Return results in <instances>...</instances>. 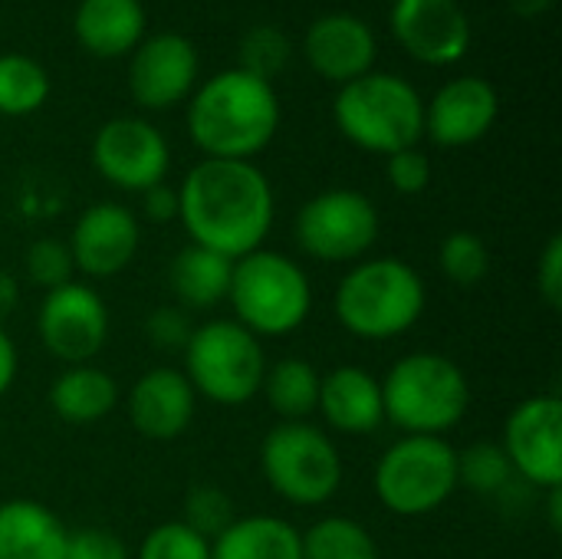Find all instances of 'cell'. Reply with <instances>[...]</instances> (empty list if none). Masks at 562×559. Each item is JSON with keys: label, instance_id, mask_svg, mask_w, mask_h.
<instances>
[{"label": "cell", "instance_id": "6da1fadb", "mask_svg": "<svg viewBox=\"0 0 562 559\" xmlns=\"http://www.w3.org/2000/svg\"><path fill=\"white\" fill-rule=\"evenodd\" d=\"M178 217L191 244L237 260L263 247L273 227V188L250 161L204 158L178 188Z\"/></svg>", "mask_w": 562, "mask_h": 559}, {"label": "cell", "instance_id": "7a4b0ae2", "mask_svg": "<svg viewBox=\"0 0 562 559\" xmlns=\"http://www.w3.org/2000/svg\"><path fill=\"white\" fill-rule=\"evenodd\" d=\"M280 125V102L267 79L227 69L207 79L188 109V132L207 158L250 161Z\"/></svg>", "mask_w": 562, "mask_h": 559}, {"label": "cell", "instance_id": "3957f363", "mask_svg": "<svg viewBox=\"0 0 562 559\" xmlns=\"http://www.w3.org/2000/svg\"><path fill=\"white\" fill-rule=\"evenodd\" d=\"M425 280L398 257L352 267L336 287V320L359 339H395L425 313Z\"/></svg>", "mask_w": 562, "mask_h": 559}, {"label": "cell", "instance_id": "277c9868", "mask_svg": "<svg viewBox=\"0 0 562 559\" xmlns=\"http://www.w3.org/2000/svg\"><path fill=\"white\" fill-rule=\"evenodd\" d=\"M385 422L405 435L451 432L471 405V385L464 369L438 353H412L398 359L382 379Z\"/></svg>", "mask_w": 562, "mask_h": 559}, {"label": "cell", "instance_id": "5b68a950", "mask_svg": "<svg viewBox=\"0 0 562 559\" xmlns=\"http://www.w3.org/2000/svg\"><path fill=\"white\" fill-rule=\"evenodd\" d=\"M339 132L375 155L415 148L425 135V102L412 82L392 72H366L346 82L333 102Z\"/></svg>", "mask_w": 562, "mask_h": 559}, {"label": "cell", "instance_id": "8992f818", "mask_svg": "<svg viewBox=\"0 0 562 559\" xmlns=\"http://www.w3.org/2000/svg\"><path fill=\"white\" fill-rule=\"evenodd\" d=\"M227 300L237 323L254 336H286L306 323L313 287L296 260L260 247L234 260Z\"/></svg>", "mask_w": 562, "mask_h": 559}, {"label": "cell", "instance_id": "52a82bcc", "mask_svg": "<svg viewBox=\"0 0 562 559\" xmlns=\"http://www.w3.org/2000/svg\"><path fill=\"white\" fill-rule=\"evenodd\" d=\"M184 376L194 395L234 409L260 392L267 356L260 339L237 320H214L191 333L184 346Z\"/></svg>", "mask_w": 562, "mask_h": 559}, {"label": "cell", "instance_id": "ba28073f", "mask_svg": "<svg viewBox=\"0 0 562 559\" xmlns=\"http://www.w3.org/2000/svg\"><path fill=\"white\" fill-rule=\"evenodd\" d=\"M458 491V451L438 435H405L375 468V494L398 517L435 514Z\"/></svg>", "mask_w": 562, "mask_h": 559}, {"label": "cell", "instance_id": "9c48e42d", "mask_svg": "<svg viewBox=\"0 0 562 559\" xmlns=\"http://www.w3.org/2000/svg\"><path fill=\"white\" fill-rule=\"evenodd\" d=\"M260 468L267 484L290 504L319 507L342 484V458L336 445L306 422H283L267 432L260 445Z\"/></svg>", "mask_w": 562, "mask_h": 559}, {"label": "cell", "instance_id": "30bf717a", "mask_svg": "<svg viewBox=\"0 0 562 559\" xmlns=\"http://www.w3.org/2000/svg\"><path fill=\"white\" fill-rule=\"evenodd\" d=\"M379 241L375 204L349 188H333L303 204L296 214V244L326 264L359 260Z\"/></svg>", "mask_w": 562, "mask_h": 559}, {"label": "cell", "instance_id": "8fae6325", "mask_svg": "<svg viewBox=\"0 0 562 559\" xmlns=\"http://www.w3.org/2000/svg\"><path fill=\"white\" fill-rule=\"evenodd\" d=\"M517 478L540 491H562V402L557 395H533L520 402L501 441Z\"/></svg>", "mask_w": 562, "mask_h": 559}, {"label": "cell", "instance_id": "7c38bea8", "mask_svg": "<svg viewBox=\"0 0 562 559\" xmlns=\"http://www.w3.org/2000/svg\"><path fill=\"white\" fill-rule=\"evenodd\" d=\"M36 329L49 356L86 366L109 339V310L92 287L69 280L43 297Z\"/></svg>", "mask_w": 562, "mask_h": 559}, {"label": "cell", "instance_id": "4fadbf2b", "mask_svg": "<svg viewBox=\"0 0 562 559\" xmlns=\"http://www.w3.org/2000/svg\"><path fill=\"white\" fill-rule=\"evenodd\" d=\"M92 161L99 175L122 191H148L168 175V142L142 119H112L99 128L92 142Z\"/></svg>", "mask_w": 562, "mask_h": 559}, {"label": "cell", "instance_id": "5bb4252c", "mask_svg": "<svg viewBox=\"0 0 562 559\" xmlns=\"http://www.w3.org/2000/svg\"><path fill=\"white\" fill-rule=\"evenodd\" d=\"M392 33L405 53L428 66H451L471 46V23L458 0H395Z\"/></svg>", "mask_w": 562, "mask_h": 559}, {"label": "cell", "instance_id": "9a60e30c", "mask_svg": "<svg viewBox=\"0 0 562 559\" xmlns=\"http://www.w3.org/2000/svg\"><path fill=\"white\" fill-rule=\"evenodd\" d=\"M198 49L181 33H158L135 46L128 89L145 109H168L194 89Z\"/></svg>", "mask_w": 562, "mask_h": 559}, {"label": "cell", "instance_id": "2e32d148", "mask_svg": "<svg viewBox=\"0 0 562 559\" xmlns=\"http://www.w3.org/2000/svg\"><path fill=\"white\" fill-rule=\"evenodd\" d=\"M69 254L86 277L105 280L122 273L138 254V217L112 201L86 208L72 227Z\"/></svg>", "mask_w": 562, "mask_h": 559}, {"label": "cell", "instance_id": "e0dca14e", "mask_svg": "<svg viewBox=\"0 0 562 559\" xmlns=\"http://www.w3.org/2000/svg\"><path fill=\"white\" fill-rule=\"evenodd\" d=\"M497 92L481 76H458L438 89L425 105V132L445 148H464L481 142L497 122Z\"/></svg>", "mask_w": 562, "mask_h": 559}, {"label": "cell", "instance_id": "ac0fdd59", "mask_svg": "<svg viewBox=\"0 0 562 559\" xmlns=\"http://www.w3.org/2000/svg\"><path fill=\"white\" fill-rule=\"evenodd\" d=\"M310 66L333 82H352L375 66V33L366 20L352 13L319 16L303 40Z\"/></svg>", "mask_w": 562, "mask_h": 559}, {"label": "cell", "instance_id": "d6986e66", "mask_svg": "<svg viewBox=\"0 0 562 559\" xmlns=\"http://www.w3.org/2000/svg\"><path fill=\"white\" fill-rule=\"evenodd\" d=\"M194 389L178 369H151L128 392V418L138 435L171 441L188 432L194 418Z\"/></svg>", "mask_w": 562, "mask_h": 559}, {"label": "cell", "instance_id": "ffe728a7", "mask_svg": "<svg viewBox=\"0 0 562 559\" xmlns=\"http://www.w3.org/2000/svg\"><path fill=\"white\" fill-rule=\"evenodd\" d=\"M336 432L346 435H372L385 422L382 382L362 366H339L319 379V405H316Z\"/></svg>", "mask_w": 562, "mask_h": 559}, {"label": "cell", "instance_id": "44dd1931", "mask_svg": "<svg viewBox=\"0 0 562 559\" xmlns=\"http://www.w3.org/2000/svg\"><path fill=\"white\" fill-rule=\"evenodd\" d=\"M69 530L59 517L26 497L0 504V559H63Z\"/></svg>", "mask_w": 562, "mask_h": 559}, {"label": "cell", "instance_id": "7402d4cb", "mask_svg": "<svg viewBox=\"0 0 562 559\" xmlns=\"http://www.w3.org/2000/svg\"><path fill=\"white\" fill-rule=\"evenodd\" d=\"M76 40L109 59L132 53L142 43L145 33V10L142 0H82L76 10Z\"/></svg>", "mask_w": 562, "mask_h": 559}, {"label": "cell", "instance_id": "603a6c76", "mask_svg": "<svg viewBox=\"0 0 562 559\" xmlns=\"http://www.w3.org/2000/svg\"><path fill=\"white\" fill-rule=\"evenodd\" d=\"M211 559H303L300 530L270 514L237 517L211 540Z\"/></svg>", "mask_w": 562, "mask_h": 559}, {"label": "cell", "instance_id": "cb8c5ba5", "mask_svg": "<svg viewBox=\"0 0 562 559\" xmlns=\"http://www.w3.org/2000/svg\"><path fill=\"white\" fill-rule=\"evenodd\" d=\"M231 270H234V260H227L201 244H188L171 260L168 283H171L175 297L181 300V310H211L221 300H227Z\"/></svg>", "mask_w": 562, "mask_h": 559}, {"label": "cell", "instance_id": "d4e9b609", "mask_svg": "<svg viewBox=\"0 0 562 559\" xmlns=\"http://www.w3.org/2000/svg\"><path fill=\"white\" fill-rule=\"evenodd\" d=\"M119 402V385L95 366H69L49 389V409L69 425H92Z\"/></svg>", "mask_w": 562, "mask_h": 559}, {"label": "cell", "instance_id": "484cf974", "mask_svg": "<svg viewBox=\"0 0 562 559\" xmlns=\"http://www.w3.org/2000/svg\"><path fill=\"white\" fill-rule=\"evenodd\" d=\"M319 372L306 359H280L263 376V395L283 422H303L319 405Z\"/></svg>", "mask_w": 562, "mask_h": 559}, {"label": "cell", "instance_id": "4316f807", "mask_svg": "<svg viewBox=\"0 0 562 559\" xmlns=\"http://www.w3.org/2000/svg\"><path fill=\"white\" fill-rule=\"evenodd\" d=\"M303 559H379V544L352 517H326L300 534Z\"/></svg>", "mask_w": 562, "mask_h": 559}, {"label": "cell", "instance_id": "83f0119b", "mask_svg": "<svg viewBox=\"0 0 562 559\" xmlns=\"http://www.w3.org/2000/svg\"><path fill=\"white\" fill-rule=\"evenodd\" d=\"M49 96L46 69L20 53L0 56V115H30Z\"/></svg>", "mask_w": 562, "mask_h": 559}, {"label": "cell", "instance_id": "f1b7e54d", "mask_svg": "<svg viewBox=\"0 0 562 559\" xmlns=\"http://www.w3.org/2000/svg\"><path fill=\"white\" fill-rule=\"evenodd\" d=\"M514 478L517 474L497 441H477L458 455V484L477 494H504Z\"/></svg>", "mask_w": 562, "mask_h": 559}, {"label": "cell", "instance_id": "f546056e", "mask_svg": "<svg viewBox=\"0 0 562 559\" xmlns=\"http://www.w3.org/2000/svg\"><path fill=\"white\" fill-rule=\"evenodd\" d=\"M438 264H441V273L451 280V283H461V287H474L487 277L491 270V254L484 247V241L471 231H454L445 237L441 250H438Z\"/></svg>", "mask_w": 562, "mask_h": 559}, {"label": "cell", "instance_id": "4dcf8cb0", "mask_svg": "<svg viewBox=\"0 0 562 559\" xmlns=\"http://www.w3.org/2000/svg\"><path fill=\"white\" fill-rule=\"evenodd\" d=\"M286 63H290V40H286L283 30H277V26H254L244 36V43H240V66L237 69L270 82L277 72H283Z\"/></svg>", "mask_w": 562, "mask_h": 559}, {"label": "cell", "instance_id": "1f68e13d", "mask_svg": "<svg viewBox=\"0 0 562 559\" xmlns=\"http://www.w3.org/2000/svg\"><path fill=\"white\" fill-rule=\"evenodd\" d=\"M138 559H211V540L194 534L184 521L158 524L142 540Z\"/></svg>", "mask_w": 562, "mask_h": 559}, {"label": "cell", "instance_id": "d6a6232c", "mask_svg": "<svg viewBox=\"0 0 562 559\" xmlns=\"http://www.w3.org/2000/svg\"><path fill=\"white\" fill-rule=\"evenodd\" d=\"M23 267H26V277L43 287L46 293L69 283L72 280V254H69V244L63 241H53V237H43V241H33L26 257H23Z\"/></svg>", "mask_w": 562, "mask_h": 559}, {"label": "cell", "instance_id": "836d02e7", "mask_svg": "<svg viewBox=\"0 0 562 559\" xmlns=\"http://www.w3.org/2000/svg\"><path fill=\"white\" fill-rule=\"evenodd\" d=\"M234 504L224 491L217 488H194L184 501V524L201 534L204 540L221 537L234 524Z\"/></svg>", "mask_w": 562, "mask_h": 559}, {"label": "cell", "instance_id": "e575fe53", "mask_svg": "<svg viewBox=\"0 0 562 559\" xmlns=\"http://www.w3.org/2000/svg\"><path fill=\"white\" fill-rule=\"evenodd\" d=\"M389 181L398 194H422L431 185V161L418 148H402L389 155Z\"/></svg>", "mask_w": 562, "mask_h": 559}, {"label": "cell", "instance_id": "d590c367", "mask_svg": "<svg viewBox=\"0 0 562 559\" xmlns=\"http://www.w3.org/2000/svg\"><path fill=\"white\" fill-rule=\"evenodd\" d=\"M145 333H148V339L158 349H184L191 333H194V326L188 320V310H181V306H158V310H151V316L145 323Z\"/></svg>", "mask_w": 562, "mask_h": 559}, {"label": "cell", "instance_id": "8d00e7d4", "mask_svg": "<svg viewBox=\"0 0 562 559\" xmlns=\"http://www.w3.org/2000/svg\"><path fill=\"white\" fill-rule=\"evenodd\" d=\"M63 559H128V550L115 534L99 530V527H86V530L69 534Z\"/></svg>", "mask_w": 562, "mask_h": 559}, {"label": "cell", "instance_id": "74e56055", "mask_svg": "<svg viewBox=\"0 0 562 559\" xmlns=\"http://www.w3.org/2000/svg\"><path fill=\"white\" fill-rule=\"evenodd\" d=\"M537 290L543 297V303L550 310L562 306V237H550V244L540 254V267H537Z\"/></svg>", "mask_w": 562, "mask_h": 559}, {"label": "cell", "instance_id": "f35d334b", "mask_svg": "<svg viewBox=\"0 0 562 559\" xmlns=\"http://www.w3.org/2000/svg\"><path fill=\"white\" fill-rule=\"evenodd\" d=\"M145 194V214H148V221H155V224H165V221H171V217H178V188H171V185H155V188H148V191H142Z\"/></svg>", "mask_w": 562, "mask_h": 559}, {"label": "cell", "instance_id": "ab89813d", "mask_svg": "<svg viewBox=\"0 0 562 559\" xmlns=\"http://www.w3.org/2000/svg\"><path fill=\"white\" fill-rule=\"evenodd\" d=\"M13 379H16V346L0 326V395L13 385Z\"/></svg>", "mask_w": 562, "mask_h": 559}, {"label": "cell", "instance_id": "60d3db41", "mask_svg": "<svg viewBox=\"0 0 562 559\" xmlns=\"http://www.w3.org/2000/svg\"><path fill=\"white\" fill-rule=\"evenodd\" d=\"M16 303H20V287H16V280H13V273L0 270V323L16 310Z\"/></svg>", "mask_w": 562, "mask_h": 559}, {"label": "cell", "instance_id": "b9f144b4", "mask_svg": "<svg viewBox=\"0 0 562 559\" xmlns=\"http://www.w3.org/2000/svg\"><path fill=\"white\" fill-rule=\"evenodd\" d=\"M507 7L524 20H533V16H543L553 7V0H507Z\"/></svg>", "mask_w": 562, "mask_h": 559}]
</instances>
